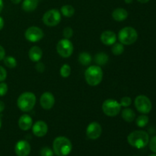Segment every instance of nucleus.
I'll return each mask as SVG.
<instances>
[{
  "mask_svg": "<svg viewBox=\"0 0 156 156\" xmlns=\"http://www.w3.org/2000/svg\"><path fill=\"white\" fill-rule=\"evenodd\" d=\"M127 141L131 146L136 149L146 147L149 142V136L143 130H135L127 136Z\"/></svg>",
  "mask_w": 156,
  "mask_h": 156,
  "instance_id": "1",
  "label": "nucleus"
},
{
  "mask_svg": "<svg viewBox=\"0 0 156 156\" xmlns=\"http://www.w3.org/2000/svg\"><path fill=\"white\" fill-rule=\"evenodd\" d=\"M53 152L57 156H67L73 149L71 141L65 136H58L53 143Z\"/></svg>",
  "mask_w": 156,
  "mask_h": 156,
  "instance_id": "2",
  "label": "nucleus"
},
{
  "mask_svg": "<svg viewBox=\"0 0 156 156\" xmlns=\"http://www.w3.org/2000/svg\"><path fill=\"white\" fill-rule=\"evenodd\" d=\"M87 83L91 86H97L103 79V71L99 66H91L85 72Z\"/></svg>",
  "mask_w": 156,
  "mask_h": 156,
  "instance_id": "3",
  "label": "nucleus"
},
{
  "mask_svg": "<svg viewBox=\"0 0 156 156\" xmlns=\"http://www.w3.org/2000/svg\"><path fill=\"white\" fill-rule=\"evenodd\" d=\"M36 96L34 93L24 92L18 97L17 100V105L18 108L23 112L30 111L36 105Z\"/></svg>",
  "mask_w": 156,
  "mask_h": 156,
  "instance_id": "4",
  "label": "nucleus"
},
{
  "mask_svg": "<svg viewBox=\"0 0 156 156\" xmlns=\"http://www.w3.org/2000/svg\"><path fill=\"white\" fill-rule=\"evenodd\" d=\"M118 39L123 45H131L138 39V33L132 27H123L118 33Z\"/></svg>",
  "mask_w": 156,
  "mask_h": 156,
  "instance_id": "5",
  "label": "nucleus"
},
{
  "mask_svg": "<svg viewBox=\"0 0 156 156\" xmlns=\"http://www.w3.org/2000/svg\"><path fill=\"white\" fill-rule=\"evenodd\" d=\"M121 110L120 102L114 99H107L103 102L102 111L104 114L108 117H116L118 115Z\"/></svg>",
  "mask_w": 156,
  "mask_h": 156,
  "instance_id": "6",
  "label": "nucleus"
},
{
  "mask_svg": "<svg viewBox=\"0 0 156 156\" xmlns=\"http://www.w3.org/2000/svg\"><path fill=\"white\" fill-rule=\"evenodd\" d=\"M135 107L137 111L143 114H147L152 111V105L150 99L146 95L140 94L135 99Z\"/></svg>",
  "mask_w": 156,
  "mask_h": 156,
  "instance_id": "7",
  "label": "nucleus"
},
{
  "mask_svg": "<svg viewBox=\"0 0 156 156\" xmlns=\"http://www.w3.org/2000/svg\"><path fill=\"white\" fill-rule=\"evenodd\" d=\"M61 21V13L58 9H53L45 12L43 16V22L49 27L56 26Z\"/></svg>",
  "mask_w": 156,
  "mask_h": 156,
  "instance_id": "8",
  "label": "nucleus"
},
{
  "mask_svg": "<svg viewBox=\"0 0 156 156\" xmlns=\"http://www.w3.org/2000/svg\"><path fill=\"white\" fill-rule=\"evenodd\" d=\"M73 50L74 47L73 43L69 39L66 38L60 40L56 45V51L58 54L63 58L69 57L73 54Z\"/></svg>",
  "mask_w": 156,
  "mask_h": 156,
  "instance_id": "9",
  "label": "nucleus"
},
{
  "mask_svg": "<svg viewBox=\"0 0 156 156\" xmlns=\"http://www.w3.org/2000/svg\"><path fill=\"white\" fill-rule=\"evenodd\" d=\"M24 36H25L27 41L31 43H37L43 39L44 33L42 29H41L40 27H36V26H32V27H28L26 30Z\"/></svg>",
  "mask_w": 156,
  "mask_h": 156,
  "instance_id": "10",
  "label": "nucleus"
},
{
  "mask_svg": "<svg viewBox=\"0 0 156 156\" xmlns=\"http://www.w3.org/2000/svg\"><path fill=\"white\" fill-rule=\"evenodd\" d=\"M102 133V127L98 122L89 123L86 129V136L88 139L95 140L101 136Z\"/></svg>",
  "mask_w": 156,
  "mask_h": 156,
  "instance_id": "11",
  "label": "nucleus"
},
{
  "mask_svg": "<svg viewBox=\"0 0 156 156\" xmlns=\"http://www.w3.org/2000/svg\"><path fill=\"white\" fill-rule=\"evenodd\" d=\"M30 145L26 140H20L16 143L15 152L18 156H27L30 152Z\"/></svg>",
  "mask_w": 156,
  "mask_h": 156,
  "instance_id": "12",
  "label": "nucleus"
},
{
  "mask_svg": "<svg viewBox=\"0 0 156 156\" xmlns=\"http://www.w3.org/2000/svg\"><path fill=\"white\" fill-rule=\"evenodd\" d=\"M41 106L44 110H50L55 105V98L50 92H44L40 98Z\"/></svg>",
  "mask_w": 156,
  "mask_h": 156,
  "instance_id": "13",
  "label": "nucleus"
},
{
  "mask_svg": "<svg viewBox=\"0 0 156 156\" xmlns=\"http://www.w3.org/2000/svg\"><path fill=\"white\" fill-rule=\"evenodd\" d=\"M32 132L37 137H43L48 132V126L43 120H38L32 126Z\"/></svg>",
  "mask_w": 156,
  "mask_h": 156,
  "instance_id": "14",
  "label": "nucleus"
},
{
  "mask_svg": "<svg viewBox=\"0 0 156 156\" xmlns=\"http://www.w3.org/2000/svg\"><path fill=\"white\" fill-rule=\"evenodd\" d=\"M117 41V35L111 30H105L101 35V41L108 46L113 45Z\"/></svg>",
  "mask_w": 156,
  "mask_h": 156,
  "instance_id": "15",
  "label": "nucleus"
},
{
  "mask_svg": "<svg viewBox=\"0 0 156 156\" xmlns=\"http://www.w3.org/2000/svg\"><path fill=\"white\" fill-rule=\"evenodd\" d=\"M33 126V120L28 114H23L18 120V126L23 131L30 129Z\"/></svg>",
  "mask_w": 156,
  "mask_h": 156,
  "instance_id": "16",
  "label": "nucleus"
},
{
  "mask_svg": "<svg viewBox=\"0 0 156 156\" xmlns=\"http://www.w3.org/2000/svg\"><path fill=\"white\" fill-rule=\"evenodd\" d=\"M28 56L32 62H39L43 56L42 50L37 46H34L29 50Z\"/></svg>",
  "mask_w": 156,
  "mask_h": 156,
  "instance_id": "17",
  "label": "nucleus"
},
{
  "mask_svg": "<svg viewBox=\"0 0 156 156\" xmlns=\"http://www.w3.org/2000/svg\"><path fill=\"white\" fill-rule=\"evenodd\" d=\"M128 17L127 11L123 8H117L114 9L112 12L113 19L117 21H123L126 20Z\"/></svg>",
  "mask_w": 156,
  "mask_h": 156,
  "instance_id": "18",
  "label": "nucleus"
},
{
  "mask_svg": "<svg viewBox=\"0 0 156 156\" xmlns=\"http://www.w3.org/2000/svg\"><path fill=\"white\" fill-rule=\"evenodd\" d=\"M39 5V0H24L21 8L26 12H34Z\"/></svg>",
  "mask_w": 156,
  "mask_h": 156,
  "instance_id": "19",
  "label": "nucleus"
},
{
  "mask_svg": "<svg viewBox=\"0 0 156 156\" xmlns=\"http://www.w3.org/2000/svg\"><path fill=\"white\" fill-rule=\"evenodd\" d=\"M122 118L125 120L126 122L128 123H131V122L133 121L136 118V114L132 109L130 108H126L122 111L121 113Z\"/></svg>",
  "mask_w": 156,
  "mask_h": 156,
  "instance_id": "20",
  "label": "nucleus"
},
{
  "mask_svg": "<svg viewBox=\"0 0 156 156\" xmlns=\"http://www.w3.org/2000/svg\"><path fill=\"white\" fill-rule=\"evenodd\" d=\"M92 61V57L87 52H82L79 55V62L84 66H88Z\"/></svg>",
  "mask_w": 156,
  "mask_h": 156,
  "instance_id": "21",
  "label": "nucleus"
},
{
  "mask_svg": "<svg viewBox=\"0 0 156 156\" xmlns=\"http://www.w3.org/2000/svg\"><path fill=\"white\" fill-rule=\"evenodd\" d=\"M60 12L63 16L66 17V18H71L75 14V9L73 6L70 5H65L61 7Z\"/></svg>",
  "mask_w": 156,
  "mask_h": 156,
  "instance_id": "22",
  "label": "nucleus"
},
{
  "mask_svg": "<svg viewBox=\"0 0 156 156\" xmlns=\"http://www.w3.org/2000/svg\"><path fill=\"white\" fill-rule=\"evenodd\" d=\"M108 62V56L105 53H98L95 56V62L98 66H104Z\"/></svg>",
  "mask_w": 156,
  "mask_h": 156,
  "instance_id": "23",
  "label": "nucleus"
},
{
  "mask_svg": "<svg viewBox=\"0 0 156 156\" xmlns=\"http://www.w3.org/2000/svg\"><path fill=\"white\" fill-rule=\"evenodd\" d=\"M111 51H112V53L114 55L120 56L124 52V46L121 43H115L112 45Z\"/></svg>",
  "mask_w": 156,
  "mask_h": 156,
  "instance_id": "24",
  "label": "nucleus"
},
{
  "mask_svg": "<svg viewBox=\"0 0 156 156\" xmlns=\"http://www.w3.org/2000/svg\"><path fill=\"white\" fill-rule=\"evenodd\" d=\"M149 118L147 115L146 114H142V115L139 116L136 120V123L137 126L140 128H143L148 124L149 123Z\"/></svg>",
  "mask_w": 156,
  "mask_h": 156,
  "instance_id": "25",
  "label": "nucleus"
},
{
  "mask_svg": "<svg viewBox=\"0 0 156 156\" xmlns=\"http://www.w3.org/2000/svg\"><path fill=\"white\" fill-rule=\"evenodd\" d=\"M4 63L7 67L10 69L15 68L17 66V61L13 56H6L4 58Z\"/></svg>",
  "mask_w": 156,
  "mask_h": 156,
  "instance_id": "26",
  "label": "nucleus"
},
{
  "mask_svg": "<svg viewBox=\"0 0 156 156\" xmlns=\"http://www.w3.org/2000/svg\"><path fill=\"white\" fill-rule=\"evenodd\" d=\"M60 75L62 78H68L71 74V67L68 64H64L60 68Z\"/></svg>",
  "mask_w": 156,
  "mask_h": 156,
  "instance_id": "27",
  "label": "nucleus"
},
{
  "mask_svg": "<svg viewBox=\"0 0 156 156\" xmlns=\"http://www.w3.org/2000/svg\"><path fill=\"white\" fill-rule=\"evenodd\" d=\"M120 104L121 105V107L128 108L132 104V99H131V98L128 97V96H125V97H123L120 99Z\"/></svg>",
  "mask_w": 156,
  "mask_h": 156,
  "instance_id": "28",
  "label": "nucleus"
},
{
  "mask_svg": "<svg viewBox=\"0 0 156 156\" xmlns=\"http://www.w3.org/2000/svg\"><path fill=\"white\" fill-rule=\"evenodd\" d=\"M41 156H53V151L50 148L43 147L41 150Z\"/></svg>",
  "mask_w": 156,
  "mask_h": 156,
  "instance_id": "29",
  "label": "nucleus"
},
{
  "mask_svg": "<svg viewBox=\"0 0 156 156\" xmlns=\"http://www.w3.org/2000/svg\"><path fill=\"white\" fill-rule=\"evenodd\" d=\"M62 34H63L64 38L69 40L73 36V30L72 29V27H67L64 29Z\"/></svg>",
  "mask_w": 156,
  "mask_h": 156,
  "instance_id": "30",
  "label": "nucleus"
},
{
  "mask_svg": "<svg viewBox=\"0 0 156 156\" xmlns=\"http://www.w3.org/2000/svg\"><path fill=\"white\" fill-rule=\"evenodd\" d=\"M8 85L7 84L5 83V82H1L0 83V97H2L5 96L8 92Z\"/></svg>",
  "mask_w": 156,
  "mask_h": 156,
  "instance_id": "31",
  "label": "nucleus"
},
{
  "mask_svg": "<svg viewBox=\"0 0 156 156\" xmlns=\"http://www.w3.org/2000/svg\"><path fill=\"white\" fill-rule=\"evenodd\" d=\"M149 149L152 152L156 154V136L152 137L151 140H149Z\"/></svg>",
  "mask_w": 156,
  "mask_h": 156,
  "instance_id": "32",
  "label": "nucleus"
},
{
  "mask_svg": "<svg viewBox=\"0 0 156 156\" xmlns=\"http://www.w3.org/2000/svg\"><path fill=\"white\" fill-rule=\"evenodd\" d=\"M6 77H7V72L2 66H0V82L5 80Z\"/></svg>",
  "mask_w": 156,
  "mask_h": 156,
  "instance_id": "33",
  "label": "nucleus"
},
{
  "mask_svg": "<svg viewBox=\"0 0 156 156\" xmlns=\"http://www.w3.org/2000/svg\"><path fill=\"white\" fill-rule=\"evenodd\" d=\"M35 68H36V70L38 72V73H44V70H45V65H44L43 62H40L39 61V62H37V63Z\"/></svg>",
  "mask_w": 156,
  "mask_h": 156,
  "instance_id": "34",
  "label": "nucleus"
},
{
  "mask_svg": "<svg viewBox=\"0 0 156 156\" xmlns=\"http://www.w3.org/2000/svg\"><path fill=\"white\" fill-rule=\"evenodd\" d=\"M5 57V50L0 45V61L4 59Z\"/></svg>",
  "mask_w": 156,
  "mask_h": 156,
  "instance_id": "35",
  "label": "nucleus"
},
{
  "mask_svg": "<svg viewBox=\"0 0 156 156\" xmlns=\"http://www.w3.org/2000/svg\"><path fill=\"white\" fill-rule=\"evenodd\" d=\"M5 110V104L2 101H0V113L2 112Z\"/></svg>",
  "mask_w": 156,
  "mask_h": 156,
  "instance_id": "36",
  "label": "nucleus"
},
{
  "mask_svg": "<svg viewBox=\"0 0 156 156\" xmlns=\"http://www.w3.org/2000/svg\"><path fill=\"white\" fill-rule=\"evenodd\" d=\"M4 27V20L2 17H0V30L3 28Z\"/></svg>",
  "mask_w": 156,
  "mask_h": 156,
  "instance_id": "37",
  "label": "nucleus"
},
{
  "mask_svg": "<svg viewBox=\"0 0 156 156\" xmlns=\"http://www.w3.org/2000/svg\"><path fill=\"white\" fill-rule=\"evenodd\" d=\"M11 1H12V2L13 3V4L17 5V4H19V3L21 2V0H11Z\"/></svg>",
  "mask_w": 156,
  "mask_h": 156,
  "instance_id": "38",
  "label": "nucleus"
},
{
  "mask_svg": "<svg viewBox=\"0 0 156 156\" xmlns=\"http://www.w3.org/2000/svg\"><path fill=\"white\" fill-rule=\"evenodd\" d=\"M3 6H4V5H3V1L2 0H0V12L2 11Z\"/></svg>",
  "mask_w": 156,
  "mask_h": 156,
  "instance_id": "39",
  "label": "nucleus"
},
{
  "mask_svg": "<svg viewBox=\"0 0 156 156\" xmlns=\"http://www.w3.org/2000/svg\"><path fill=\"white\" fill-rule=\"evenodd\" d=\"M137 1H138L139 2H140V3H143V4H145V3H147V2H149L150 1V0H137Z\"/></svg>",
  "mask_w": 156,
  "mask_h": 156,
  "instance_id": "40",
  "label": "nucleus"
},
{
  "mask_svg": "<svg viewBox=\"0 0 156 156\" xmlns=\"http://www.w3.org/2000/svg\"><path fill=\"white\" fill-rule=\"evenodd\" d=\"M124 2L126 3H127V4H130V3H132L133 2V0H124Z\"/></svg>",
  "mask_w": 156,
  "mask_h": 156,
  "instance_id": "41",
  "label": "nucleus"
},
{
  "mask_svg": "<svg viewBox=\"0 0 156 156\" xmlns=\"http://www.w3.org/2000/svg\"><path fill=\"white\" fill-rule=\"evenodd\" d=\"M2 126V120H1V117H0V128Z\"/></svg>",
  "mask_w": 156,
  "mask_h": 156,
  "instance_id": "42",
  "label": "nucleus"
},
{
  "mask_svg": "<svg viewBox=\"0 0 156 156\" xmlns=\"http://www.w3.org/2000/svg\"><path fill=\"white\" fill-rule=\"evenodd\" d=\"M149 156H156V154H153V155H150Z\"/></svg>",
  "mask_w": 156,
  "mask_h": 156,
  "instance_id": "43",
  "label": "nucleus"
}]
</instances>
